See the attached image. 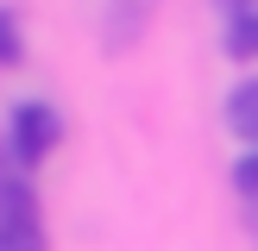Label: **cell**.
<instances>
[{
    "label": "cell",
    "mask_w": 258,
    "mask_h": 251,
    "mask_svg": "<svg viewBox=\"0 0 258 251\" xmlns=\"http://www.w3.org/2000/svg\"><path fill=\"white\" fill-rule=\"evenodd\" d=\"M0 251H44L38 195L19 182V176H0Z\"/></svg>",
    "instance_id": "6da1fadb"
},
{
    "label": "cell",
    "mask_w": 258,
    "mask_h": 251,
    "mask_svg": "<svg viewBox=\"0 0 258 251\" xmlns=\"http://www.w3.org/2000/svg\"><path fill=\"white\" fill-rule=\"evenodd\" d=\"M57 138H63L57 107H44V100H25V107L13 113V151H19V163L50 157V151H57Z\"/></svg>",
    "instance_id": "7a4b0ae2"
},
{
    "label": "cell",
    "mask_w": 258,
    "mask_h": 251,
    "mask_svg": "<svg viewBox=\"0 0 258 251\" xmlns=\"http://www.w3.org/2000/svg\"><path fill=\"white\" fill-rule=\"evenodd\" d=\"M227 126H233L239 138H252V151H258V75L233 88V100H227Z\"/></svg>",
    "instance_id": "3957f363"
},
{
    "label": "cell",
    "mask_w": 258,
    "mask_h": 251,
    "mask_svg": "<svg viewBox=\"0 0 258 251\" xmlns=\"http://www.w3.org/2000/svg\"><path fill=\"white\" fill-rule=\"evenodd\" d=\"M227 57H258V13H239L227 32Z\"/></svg>",
    "instance_id": "277c9868"
},
{
    "label": "cell",
    "mask_w": 258,
    "mask_h": 251,
    "mask_svg": "<svg viewBox=\"0 0 258 251\" xmlns=\"http://www.w3.org/2000/svg\"><path fill=\"white\" fill-rule=\"evenodd\" d=\"M19 57H25V44H19V19H13V13H0V69H13Z\"/></svg>",
    "instance_id": "5b68a950"
},
{
    "label": "cell",
    "mask_w": 258,
    "mask_h": 251,
    "mask_svg": "<svg viewBox=\"0 0 258 251\" xmlns=\"http://www.w3.org/2000/svg\"><path fill=\"white\" fill-rule=\"evenodd\" d=\"M233 188H246V195H258V151H246V157L233 163Z\"/></svg>",
    "instance_id": "8992f818"
},
{
    "label": "cell",
    "mask_w": 258,
    "mask_h": 251,
    "mask_svg": "<svg viewBox=\"0 0 258 251\" xmlns=\"http://www.w3.org/2000/svg\"><path fill=\"white\" fill-rule=\"evenodd\" d=\"M221 7H239V13H246V0H221ZM239 13H233V19H239Z\"/></svg>",
    "instance_id": "52a82bcc"
}]
</instances>
